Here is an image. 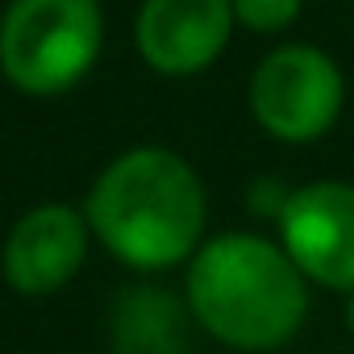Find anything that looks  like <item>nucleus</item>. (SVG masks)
I'll use <instances>...</instances> for the list:
<instances>
[{
  "instance_id": "f257e3e1",
  "label": "nucleus",
  "mask_w": 354,
  "mask_h": 354,
  "mask_svg": "<svg viewBox=\"0 0 354 354\" xmlns=\"http://www.w3.org/2000/svg\"><path fill=\"white\" fill-rule=\"evenodd\" d=\"M92 238L133 271H167L201 250L209 196L196 167L167 146L121 150L88 188Z\"/></svg>"
},
{
  "instance_id": "9d476101",
  "label": "nucleus",
  "mask_w": 354,
  "mask_h": 354,
  "mask_svg": "<svg viewBox=\"0 0 354 354\" xmlns=\"http://www.w3.org/2000/svg\"><path fill=\"white\" fill-rule=\"evenodd\" d=\"M346 325H350V333H354V288H350V304H346Z\"/></svg>"
},
{
  "instance_id": "423d86ee",
  "label": "nucleus",
  "mask_w": 354,
  "mask_h": 354,
  "mask_svg": "<svg viewBox=\"0 0 354 354\" xmlns=\"http://www.w3.org/2000/svg\"><path fill=\"white\" fill-rule=\"evenodd\" d=\"M92 225L84 209L50 201L21 213L0 246V275L17 296H55L88 263Z\"/></svg>"
},
{
  "instance_id": "39448f33",
  "label": "nucleus",
  "mask_w": 354,
  "mask_h": 354,
  "mask_svg": "<svg viewBox=\"0 0 354 354\" xmlns=\"http://www.w3.org/2000/svg\"><path fill=\"white\" fill-rule=\"evenodd\" d=\"M275 225L279 246L308 283L329 292L354 288V184L313 180L292 188Z\"/></svg>"
},
{
  "instance_id": "20e7f679",
  "label": "nucleus",
  "mask_w": 354,
  "mask_h": 354,
  "mask_svg": "<svg viewBox=\"0 0 354 354\" xmlns=\"http://www.w3.org/2000/svg\"><path fill=\"white\" fill-rule=\"evenodd\" d=\"M346 109V75L321 46L283 42L250 75V113L275 142H317Z\"/></svg>"
},
{
  "instance_id": "6e6552de",
  "label": "nucleus",
  "mask_w": 354,
  "mask_h": 354,
  "mask_svg": "<svg viewBox=\"0 0 354 354\" xmlns=\"http://www.w3.org/2000/svg\"><path fill=\"white\" fill-rule=\"evenodd\" d=\"M192 308L184 296L154 283H133L113 300L109 350L113 354H192Z\"/></svg>"
},
{
  "instance_id": "0eeeda50",
  "label": "nucleus",
  "mask_w": 354,
  "mask_h": 354,
  "mask_svg": "<svg viewBox=\"0 0 354 354\" xmlns=\"http://www.w3.org/2000/svg\"><path fill=\"white\" fill-rule=\"evenodd\" d=\"M234 26L230 0H142L133 42L146 67L180 80L213 67L230 46Z\"/></svg>"
},
{
  "instance_id": "7ed1b4c3",
  "label": "nucleus",
  "mask_w": 354,
  "mask_h": 354,
  "mask_svg": "<svg viewBox=\"0 0 354 354\" xmlns=\"http://www.w3.org/2000/svg\"><path fill=\"white\" fill-rule=\"evenodd\" d=\"M104 50L100 0H9L0 17V75L21 96L80 88Z\"/></svg>"
},
{
  "instance_id": "f03ea898",
  "label": "nucleus",
  "mask_w": 354,
  "mask_h": 354,
  "mask_svg": "<svg viewBox=\"0 0 354 354\" xmlns=\"http://www.w3.org/2000/svg\"><path fill=\"white\" fill-rule=\"evenodd\" d=\"M184 300L192 321L225 346L275 350L308 317V279L263 234H217L188 259Z\"/></svg>"
},
{
  "instance_id": "1a4fd4ad",
  "label": "nucleus",
  "mask_w": 354,
  "mask_h": 354,
  "mask_svg": "<svg viewBox=\"0 0 354 354\" xmlns=\"http://www.w3.org/2000/svg\"><path fill=\"white\" fill-rule=\"evenodd\" d=\"M234 5V21L246 26L250 34H283L288 26H296L304 0H230Z\"/></svg>"
}]
</instances>
